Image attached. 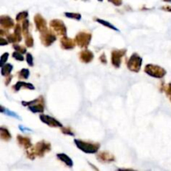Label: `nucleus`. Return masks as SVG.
I'll list each match as a JSON object with an SVG mask.
<instances>
[{
  "label": "nucleus",
  "instance_id": "9d476101",
  "mask_svg": "<svg viewBox=\"0 0 171 171\" xmlns=\"http://www.w3.org/2000/svg\"><path fill=\"white\" fill-rule=\"evenodd\" d=\"M23 86H24V87H27V88H32V89H33V88H34V87L32 85L31 83H23V82H18V83H16L15 89L16 90H18V89H19L21 87H23Z\"/></svg>",
  "mask_w": 171,
  "mask_h": 171
},
{
  "label": "nucleus",
  "instance_id": "aec40b11",
  "mask_svg": "<svg viewBox=\"0 0 171 171\" xmlns=\"http://www.w3.org/2000/svg\"><path fill=\"white\" fill-rule=\"evenodd\" d=\"M3 132H4V131H3V128H1V136H2V138H3V139L4 138V135H3ZM5 135L8 138H10V135H9V133H8V130H6Z\"/></svg>",
  "mask_w": 171,
  "mask_h": 171
},
{
  "label": "nucleus",
  "instance_id": "39448f33",
  "mask_svg": "<svg viewBox=\"0 0 171 171\" xmlns=\"http://www.w3.org/2000/svg\"><path fill=\"white\" fill-rule=\"evenodd\" d=\"M125 54V51H114L112 54V62L114 64V65H116L117 67L119 66L120 64V59H121V56Z\"/></svg>",
  "mask_w": 171,
  "mask_h": 171
},
{
  "label": "nucleus",
  "instance_id": "f3484780",
  "mask_svg": "<svg viewBox=\"0 0 171 171\" xmlns=\"http://www.w3.org/2000/svg\"><path fill=\"white\" fill-rule=\"evenodd\" d=\"M8 53H5V54H3V55H2V58H1V66H3V65L4 64V63H5L6 60L8 59Z\"/></svg>",
  "mask_w": 171,
  "mask_h": 171
},
{
  "label": "nucleus",
  "instance_id": "4be33fe9",
  "mask_svg": "<svg viewBox=\"0 0 171 171\" xmlns=\"http://www.w3.org/2000/svg\"><path fill=\"white\" fill-rule=\"evenodd\" d=\"M164 1H166V2H171V0H164Z\"/></svg>",
  "mask_w": 171,
  "mask_h": 171
},
{
  "label": "nucleus",
  "instance_id": "6ab92c4d",
  "mask_svg": "<svg viewBox=\"0 0 171 171\" xmlns=\"http://www.w3.org/2000/svg\"><path fill=\"white\" fill-rule=\"evenodd\" d=\"M26 60H27V62H28V64H29L30 66L33 65V57H32V55H30V54H28V55H27Z\"/></svg>",
  "mask_w": 171,
  "mask_h": 171
},
{
  "label": "nucleus",
  "instance_id": "dca6fc26",
  "mask_svg": "<svg viewBox=\"0 0 171 171\" xmlns=\"http://www.w3.org/2000/svg\"><path fill=\"white\" fill-rule=\"evenodd\" d=\"M13 57L17 60H20V61H23V57L22 56V55H20L18 52H15L13 54Z\"/></svg>",
  "mask_w": 171,
  "mask_h": 171
},
{
  "label": "nucleus",
  "instance_id": "7ed1b4c3",
  "mask_svg": "<svg viewBox=\"0 0 171 171\" xmlns=\"http://www.w3.org/2000/svg\"><path fill=\"white\" fill-rule=\"evenodd\" d=\"M141 62H142L141 58L139 57L137 55H134L129 60L128 66L130 68V69H131L132 71L138 72L140 69V66H141Z\"/></svg>",
  "mask_w": 171,
  "mask_h": 171
},
{
  "label": "nucleus",
  "instance_id": "4468645a",
  "mask_svg": "<svg viewBox=\"0 0 171 171\" xmlns=\"http://www.w3.org/2000/svg\"><path fill=\"white\" fill-rule=\"evenodd\" d=\"M65 15L69 17V18H76V19H80L81 18V15L80 14H77V13H74V14H73V13H65Z\"/></svg>",
  "mask_w": 171,
  "mask_h": 171
},
{
  "label": "nucleus",
  "instance_id": "423d86ee",
  "mask_svg": "<svg viewBox=\"0 0 171 171\" xmlns=\"http://www.w3.org/2000/svg\"><path fill=\"white\" fill-rule=\"evenodd\" d=\"M78 44H80L82 46H84V45H88V42L90 40V35L86 34H81L78 36ZM79 44V45H80Z\"/></svg>",
  "mask_w": 171,
  "mask_h": 171
},
{
  "label": "nucleus",
  "instance_id": "2eb2a0df",
  "mask_svg": "<svg viewBox=\"0 0 171 171\" xmlns=\"http://www.w3.org/2000/svg\"><path fill=\"white\" fill-rule=\"evenodd\" d=\"M2 108H3V107H2ZM4 110H5V111H3V113H5V114H7L8 115H11V116L15 117V118H17V119H20L18 114H16L15 113H13V112H11L10 110H8V109H4Z\"/></svg>",
  "mask_w": 171,
  "mask_h": 171
},
{
  "label": "nucleus",
  "instance_id": "0eeeda50",
  "mask_svg": "<svg viewBox=\"0 0 171 171\" xmlns=\"http://www.w3.org/2000/svg\"><path fill=\"white\" fill-rule=\"evenodd\" d=\"M57 156L59 157V159H61L63 162H64L67 165L70 166V167L73 165V161L71 160V159H70L68 155H66L64 154H59Z\"/></svg>",
  "mask_w": 171,
  "mask_h": 171
},
{
  "label": "nucleus",
  "instance_id": "6e6552de",
  "mask_svg": "<svg viewBox=\"0 0 171 171\" xmlns=\"http://www.w3.org/2000/svg\"><path fill=\"white\" fill-rule=\"evenodd\" d=\"M81 59H82V60H83V62H89V61H91V59H93V54L89 52V51L83 52L82 53V55H81Z\"/></svg>",
  "mask_w": 171,
  "mask_h": 171
},
{
  "label": "nucleus",
  "instance_id": "1a4fd4ad",
  "mask_svg": "<svg viewBox=\"0 0 171 171\" xmlns=\"http://www.w3.org/2000/svg\"><path fill=\"white\" fill-rule=\"evenodd\" d=\"M13 69V66L9 64H8L5 66H2V74L3 75H8V74L11 72V70Z\"/></svg>",
  "mask_w": 171,
  "mask_h": 171
},
{
  "label": "nucleus",
  "instance_id": "412c9836",
  "mask_svg": "<svg viewBox=\"0 0 171 171\" xmlns=\"http://www.w3.org/2000/svg\"><path fill=\"white\" fill-rule=\"evenodd\" d=\"M164 9H165V10L169 11V12H171V7L170 6H167V7H164V8H163Z\"/></svg>",
  "mask_w": 171,
  "mask_h": 171
},
{
  "label": "nucleus",
  "instance_id": "f257e3e1",
  "mask_svg": "<svg viewBox=\"0 0 171 171\" xmlns=\"http://www.w3.org/2000/svg\"><path fill=\"white\" fill-rule=\"evenodd\" d=\"M76 145L78 149H80L81 150L83 151L84 153L93 154L97 152L98 149H99V145H93V144H88V143L83 142L80 140H74Z\"/></svg>",
  "mask_w": 171,
  "mask_h": 171
},
{
  "label": "nucleus",
  "instance_id": "a211bd4d",
  "mask_svg": "<svg viewBox=\"0 0 171 171\" xmlns=\"http://www.w3.org/2000/svg\"><path fill=\"white\" fill-rule=\"evenodd\" d=\"M28 16V13L27 12H23V13H19L18 16H17V20H19V19H22V18H27Z\"/></svg>",
  "mask_w": 171,
  "mask_h": 171
},
{
  "label": "nucleus",
  "instance_id": "9b49d317",
  "mask_svg": "<svg viewBox=\"0 0 171 171\" xmlns=\"http://www.w3.org/2000/svg\"><path fill=\"white\" fill-rule=\"evenodd\" d=\"M29 109L32 112L38 113V112L44 111V107L42 106V105H34V106H29Z\"/></svg>",
  "mask_w": 171,
  "mask_h": 171
},
{
  "label": "nucleus",
  "instance_id": "20e7f679",
  "mask_svg": "<svg viewBox=\"0 0 171 171\" xmlns=\"http://www.w3.org/2000/svg\"><path fill=\"white\" fill-rule=\"evenodd\" d=\"M40 119H41L42 121L44 122L47 125H50V126H58V127H61L62 126L61 123L57 121L56 119H55L52 117L47 116V115H41Z\"/></svg>",
  "mask_w": 171,
  "mask_h": 171
},
{
  "label": "nucleus",
  "instance_id": "f8f14e48",
  "mask_svg": "<svg viewBox=\"0 0 171 171\" xmlns=\"http://www.w3.org/2000/svg\"><path fill=\"white\" fill-rule=\"evenodd\" d=\"M97 21H98L99 23H102V24H103V25H104V26L109 27V28H110V29H114V30H116V31H119V29H117V28H115V27H114V25H112V24H110V23H108V22H106V21L100 20V19H97Z\"/></svg>",
  "mask_w": 171,
  "mask_h": 171
},
{
  "label": "nucleus",
  "instance_id": "f03ea898",
  "mask_svg": "<svg viewBox=\"0 0 171 171\" xmlns=\"http://www.w3.org/2000/svg\"><path fill=\"white\" fill-rule=\"evenodd\" d=\"M145 72L148 73L149 74L155 78H162L163 76L165 75V70L162 69V68L155 66V65L150 64L146 66L145 68Z\"/></svg>",
  "mask_w": 171,
  "mask_h": 171
},
{
  "label": "nucleus",
  "instance_id": "ddd939ff",
  "mask_svg": "<svg viewBox=\"0 0 171 171\" xmlns=\"http://www.w3.org/2000/svg\"><path fill=\"white\" fill-rule=\"evenodd\" d=\"M29 75V69H23L21 70L20 72V76L23 78H28Z\"/></svg>",
  "mask_w": 171,
  "mask_h": 171
}]
</instances>
